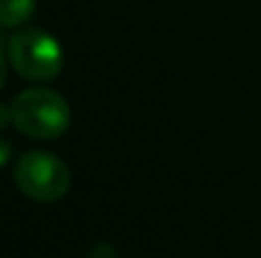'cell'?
Returning a JSON list of instances; mask_svg holds the SVG:
<instances>
[{
	"instance_id": "52a82bcc",
	"label": "cell",
	"mask_w": 261,
	"mask_h": 258,
	"mask_svg": "<svg viewBox=\"0 0 261 258\" xmlns=\"http://www.w3.org/2000/svg\"><path fill=\"white\" fill-rule=\"evenodd\" d=\"M8 160H10V147H8V142L0 139V167H3Z\"/></svg>"
},
{
	"instance_id": "ba28073f",
	"label": "cell",
	"mask_w": 261,
	"mask_h": 258,
	"mask_svg": "<svg viewBox=\"0 0 261 258\" xmlns=\"http://www.w3.org/2000/svg\"><path fill=\"white\" fill-rule=\"evenodd\" d=\"M5 84V56H3V51H0V89Z\"/></svg>"
},
{
	"instance_id": "3957f363",
	"label": "cell",
	"mask_w": 261,
	"mask_h": 258,
	"mask_svg": "<svg viewBox=\"0 0 261 258\" xmlns=\"http://www.w3.org/2000/svg\"><path fill=\"white\" fill-rule=\"evenodd\" d=\"M13 177H15L18 190L36 203H56L69 192V185H71L69 167L56 155L43 152V150L20 155Z\"/></svg>"
},
{
	"instance_id": "7a4b0ae2",
	"label": "cell",
	"mask_w": 261,
	"mask_h": 258,
	"mask_svg": "<svg viewBox=\"0 0 261 258\" xmlns=\"http://www.w3.org/2000/svg\"><path fill=\"white\" fill-rule=\"evenodd\" d=\"M13 69L28 81H51L64 69V51L59 41L41 28H23L8 43Z\"/></svg>"
},
{
	"instance_id": "8992f818",
	"label": "cell",
	"mask_w": 261,
	"mask_h": 258,
	"mask_svg": "<svg viewBox=\"0 0 261 258\" xmlns=\"http://www.w3.org/2000/svg\"><path fill=\"white\" fill-rule=\"evenodd\" d=\"M8 124H13V114H10V109L5 104H0V132H5Z\"/></svg>"
},
{
	"instance_id": "5b68a950",
	"label": "cell",
	"mask_w": 261,
	"mask_h": 258,
	"mask_svg": "<svg viewBox=\"0 0 261 258\" xmlns=\"http://www.w3.org/2000/svg\"><path fill=\"white\" fill-rule=\"evenodd\" d=\"M87 258H117V253H114V248H112L109 243H96V246L89 251Z\"/></svg>"
},
{
	"instance_id": "6da1fadb",
	"label": "cell",
	"mask_w": 261,
	"mask_h": 258,
	"mask_svg": "<svg viewBox=\"0 0 261 258\" xmlns=\"http://www.w3.org/2000/svg\"><path fill=\"white\" fill-rule=\"evenodd\" d=\"M10 114L13 127L31 139H56L71 124V109L66 99L46 86L20 91L10 104Z\"/></svg>"
},
{
	"instance_id": "277c9868",
	"label": "cell",
	"mask_w": 261,
	"mask_h": 258,
	"mask_svg": "<svg viewBox=\"0 0 261 258\" xmlns=\"http://www.w3.org/2000/svg\"><path fill=\"white\" fill-rule=\"evenodd\" d=\"M36 10V0H0V25L18 28L31 20Z\"/></svg>"
}]
</instances>
